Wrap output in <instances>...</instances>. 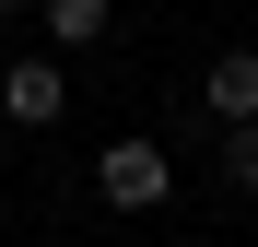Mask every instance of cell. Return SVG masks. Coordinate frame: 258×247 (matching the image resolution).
I'll return each mask as SVG.
<instances>
[{"instance_id":"277c9868","label":"cell","mask_w":258,"mask_h":247,"mask_svg":"<svg viewBox=\"0 0 258 247\" xmlns=\"http://www.w3.org/2000/svg\"><path fill=\"white\" fill-rule=\"evenodd\" d=\"M200 106L223 118V130H235V118H258V47H223V59H211V82H200Z\"/></svg>"},{"instance_id":"5b68a950","label":"cell","mask_w":258,"mask_h":247,"mask_svg":"<svg viewBox=\"0 0 258 247\" xmlns=\"http://www.w3.org/2000/svg\"><path fill=\"white\" fill-rule=\"evenodd\" d=\"M223 177L258 200V118H235V130H223Z\"/></svg>"},{"instance_id":"8992f818","label":"cell","mask_w":258,"mask_h":247,"mask_svg":"<svg viewBox=\"0 0 258 247\" xmlns=\"http://www.w3.org/2000/svg\"><path fill=\"white\" fill-rule=\"evenodd\" d=\"M0 12H24V0H0Z\"/></svg>"},{"instance_id":"3957f363","label":"cell","mask_w":258,"mask_h":247,"mask_svg":"<svg viewBox=\"0 0 258 247\" xmlns=\"http://www.w3.org/2000/svg\"><path fill=\"white\" fill-rule=\"evenodd\" d=\"M35 35H47V47H106V35H117V0H35Z\"/></svg>"},{"instance_id":"6da1fadb","label":"cell","mask_w":258,"mask_h":247,"mask_svg":"<svg viewBox=\"0 0 258 247\" xmlns=\"http://www.w3.org/2000/svg\"><path fill=\"white\" fill-rule=\"evenodd\" d=\"M94 188L117 200V212H164V200H176V153L141 141V130H117V141L94 153Z\"/></svg>"},{"instance_id":"7a4b0ae2","label":"cell","mask_w":258,"mask_h":247,"mask_svg":"<svg viewBox=\"0 0 258 247\" xmlns=\"http://www.w3.org/2000/svg\"><path fill=\"white\" fill-rule=\"evenodd\" d=\"M0 118H12V130H59V118H71V71L24 47L12 71H0Z\"/></svg>"}]
</instances>
